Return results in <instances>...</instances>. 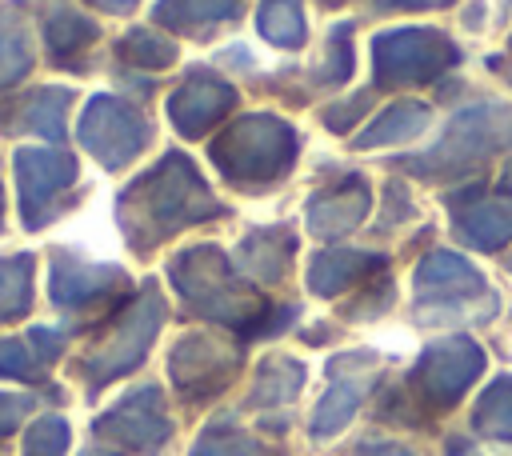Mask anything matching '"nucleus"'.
Listing matches in <instances>:
<instances>
[{"label": "nucleus", "instance_id": "obj_26", "mask_svg": "<svg viewBox=\"0 0 512 456\" xmlns=\"http://www.w3.org/2000/svg\"><path fill=\"white\" fill-rule=\"evenodd\" d=\"M120 280L116 268H72V272H60L56 276V300L60 304H80L104 288H112Z\"/></svg>", "mask_w": 512, "mask_h": 456}, {"label": "nucleus", "instance_id": "obj_38", "mask_svg": "<svg viewBox=\"0 0 512 456\" xmlns=\"http://www.w3.org/2000/svg\"><path fill=\"white\" fill-rule=\"evenodd\" d=\"M508 52H512V36H508Z\"/></svg>", "mask_w": 512, "mask_h": 456}, {"label": "nucleus", "instance_id": "obj_17", "mask_svg": "<svg viewBox=\"0 0 512 456\" xmlns=\"http://www.w3.org/2000/svg\"><path fill=\"white\" fill-rule=\"evenodd\" d=\"M384 268V256L380 252H364V248H328V252H316L308 260V288L324 300L340 296L344 288L368 280L372 272Z\"/></svg>", "mask_w": 512, "mask_h": 456}, {"label": "nucleus", "instance_id": "obj_36", "mask_svg": "<svg viewBox=\"0 0 512 456\" xmlns=\"http://www.w3.org/2000/svg\"><path fill=\"white\" fill-rule=\"evenodd\" d=\"M504 184H512V164H508V172H504Z\"/></svg>", "mask_w": 512, "mask_h": 456}, {"label": "nucleus", "instance_id": "obj_13", "mask_svg": "<svg viewBox=\"0 0 512 456\" xmlns=\"http://www.w3.org/2000/svg\"><path fill=\"white\" fill-rule=\"evenodd\" d=\"M96 432L136 448V452H156L172 436V420L164 416V396L156 384H144L128 392L108 416L96 420Z\"/></svg>", "mask_w": 512, "mask_h": 456}, {"label": "nucleus", "instance_id": "obj_1", "mask_svg": "<svg viewBox=\"0 0 512 456\" xmlns=\"http://www.w3.org/2000/svg\"><path fill=\"white\" fill-rule=\"evenodd\" d=\"M224 204L212 196L196 164L180 152H168L152 172H144L124 196H120V220L136 248H152L168 236H176L188 224H204L220 216Z\"/></svg>", "mask_w": 512, "mask_h": 456}, {"label": "nucleus", "instance_id": "obj_20", "mask_svg": "<svg viewBox=\"0 0 512 456\" xmlns=\"http://www.w3.org/2000/svg\"><path fill=\"white\" fill-rule=\"evenodd\" d=\"M304 388V364L292 356H268L256 368V384H252V404H288L296 400V392Z\"/></svg>", "mask_w": 512, "mask_h": 456}, {"label": "nucleus", "instance_id": "obj_7", "mask_svg": "<svg viewBox=\"0 0 512 456\" xmlns=\"http://www.w3.org/2000/svg\"><path fill=\"white\" fill-rule=\"evenodd\" d=\"M484 372V348L468 336H444L420 352L412 364V392L428 408H452Z\"/></svg>", "mask_w": 512, "mask_h": 456}, {"label": "nucleus", "instance_id": "obj_30", "mask_svg": "<svg viewBox=\"0 0 512 456\" xmlns=\"http://www.w3.org/2000/svg\"><path fill=\"white\" fill-rule=\"evenodd\" d=\"M372 104V92H360L356 100H340V104H332V108H324V124L332 128V132H344L348 124H356L360 116H364V108Z\"/></svg>", "mask_w": 512, "mask_h": 456}, {"label": "nucleus", "instance_id": "obj_4", "mask_svg": "<svg viewBox=\"0 0 512 456\" xmlns=\"http://www.w3.org/2000/svg\"><path fill=\"white\" fill-rule=\"evenodd\" d=\"M168 272H172L176 292L188 300V308H196L208 320H220V324H232L244 332L248 320L264 308L260 296L244 284V276H236L232 260L212 244L184 248Z\"/></svg>", "mask_w": 512, "mask_h": 456}, {"label": "nucleus", "instance_id": "obj_27", "mask_svg": "<svg viewBox=\"0 0 512 456\" xmlns=\"http://www.w3.org/2000/svg\"><path fill=\"white\" fill-rule=\"evenodd\" d=\"M92 36H96V24L80 12H72V8H56L52 20H48V40H52L56 52H72V48L88 44Z\"/></svg>", "mask_w": 512, "mask_h": 456}, {"label": "nucleus", "instance_id": "obj_19", "mask_svg": "<svg viewBox=\"0 0 512 456\" xmlns=\"http://www.w3.org/2000/svg\"><path fill=\"white\" fill-rule=\"evenodd\" d=\"M240 16V0H160L156 4V20L172 32H212L228 20Z\"/></svg>", "mask_w": 512, "mask_h": 456}, {"label": "nucleus", "instance_id": "obj_15", "mask_svg": "<svg viewBox=\"0 0 512 456\" xmlns=\"http://www.w3.org/2000/svg\"><path fill=\"white\" fill-rule=\"evenodd\" d=\"M368 204H372V192H368L364 176H348L336 188H324L308 200V208H304L308 232L320 236V240H336L368 216Z\"/></svg>", "mask_w": 512, "mask_h": 456}, {"label": "nucleus", "instance_id": "obj_10", "mask_svg": "<svg viewBox=\"0 0 512 456\" xmlns=\"http://www.w3.org/2000/svg\"><path fill=\"white\" fill-rule=\"evenodd\" d=\"M80 140L108 164V168H120L128 164L144 144H148V120L116 100V96H96L84 112V124H80Z\"/></svg>", "mask_w": 512, "mask_h": 456}, {"label": "nucleus", "instance_id": "obj_8", "mask_svg": "<svg viewBox=\"0 0 512 456\" xmlns=\"http://www.w3.org/2000/svg\"><path fill=\"white\" fill-rule=\"evenodd\" d=\"M236 368H240V348L236 344H224L220 336H208V332L184 336L172 348V356H168V372H172L176 388L188 400L216 396L220 388H228V380L236 376Z\"/></svg>", "mask_w": 512, "mask_h": 456}, {"label": "nucleus", "instance_id": "obj_24", "mask_svg": "<svg viewBox=\"0 0 512 456\" xmlns=\"http://www.w3.org/2000/svg\"><path fill=\"white\" fill-rule=\"evenodd\" d=\"M352 60H356V52H352V24H336L328 32V40H324V56L316 64V80L332 84V88L344 84L352 76Z\"/></svg>", "mask_w": 512, "mask_h": 456}, {"label": "nucleus", "instance_id": "obj_37", "mask_svg": "<svg viewBox=\"0 0 512 456\" xmlns=\"http://www.w3.org/2000/svg\"><path fill=\"white\" fill-rule=\"evenodd\" d=\"M88 456H116V452H88Z\"/></svg>", "mask_w": 512, "mask_h": 456}, {"label": "nucleus", "instance_id": "obj_11", "mask_svg": "<svg viewBox=\"0 0 512 456\" xmlns=\"http://www.w3.org/2000/svg\"><path fill=\"white\" fill-rule=\"evenodd\" d=\"M328 392L320 396V404L312 408V436L316 440H328V436H336L348 420H352V412L360 408V400L368 396V388H372V376H376V356L372 352H348V356H336L332 364H328Z\"/></svg>", "mask_w": 512, "mask_h": 456}, {"label": "nucleus", "instance_id": "obj_33", "mask_svg": "<svg viewBox=\"0 0 512 456\" xmlns=\"http://www.w3.org/2000/svg\"><path fill=\"white\" fill-rule=\"evenodd\" d=\"M356 456H412V452L400 448V444H380V440H372V444H364Z\"/></svg>", "mask_w": 512, "mask_h": 456}, {"label": "nucleus", "instance_id": "obj_3", "mask_svg": "<svg viewBox=\"0 0 512 456\" xmlns=\"http://www.w3.org/2000/svg\"><path fill=\"white\" fill-rule=\"evenodd\" d=\"M512 148V104L500 100H480L460 108L436 144H428L416 156H404L400 168L420 176V180H448L480 168L488 156Z\"/></svg>", "mask_w": 512, "mask_h": 456}, {"label": "nucleus", "instance_id": "obj_35", "mask_svg": "<svg viewBox=\"0 0 512 456\" xmlns=\"http://www.w3.org/2000/svg\"><path fill=\"white\" fill-rule=\"evenodd\" d=\"M320 4H324V8H336V4H344V0H320Z\"/></svg>", "mask_w": 512, "mask_h": 456}, {"label": "nucleus", "instance_id": "obj_29", "mask_svg": "<svg viewBox=\"0 0 512 456\" xmlns=\"http://www.w3.org/2000/svg\"><path fill=\"white\" fill-rule=\"evenodd\" d=\"M300 316V308L296 304H276V308H260L252 320H248V328L240 332V336H276V332H284L292 320Z\"/></svg>", "mask_w": 512, "mask_h": 456}, {"label": "nucleus", "instance_id": "obj_16", "mask_svg": "<svg viewBox=\"0 0 512 456\" xmlns=\"http://www.w3.org/2000/svg\"><path fill=\"white\" fill-rule=\"evenodd\" d=\"M292 252H296V232L288 224H264V228H252L240 240L236 268L252 284H276V280H284V272L292 264Z\"/></svg>", "mask_w": 512, "mask_h": 456}, {"label": "nucleus", "instance_id": "obj_14", "mask_svg": "<svg viewBox=\"0 0 512 456\" xmlns=\"http://www.w3.org/2000/svg\"><path fill=\"white\" fill-rule=\"evenodd\" d=\"M236 108V88L208 72V68H196L168 100V116L172 124L184 132V136H204L212 124H220L228 112Z\"/></svg>", "mask_w": 512, "mask_h": 456}, {"label": "nucleus", "instance_id": "obj_12", "mask_svg": "<svg viewBox=\"0 0 512 456\" xmlns=\"http://www.w3.org/2000/svg\"><path fill=\"white\" fill-rule=\"evenodd\" d=\"M452 212V228L456 236L476 248V252H496L512 240V192H480V188H464L452 192L448 200Z\"/></svg>", "mask_w": 512, "mask_h": 456}, {"label": "nucleus", "instance_id": "obj_32", "mask_svg": "<svg viewBox=\"0 0 512 456\" xmlns=\"http://www.w3.org/2000/svg\"><path fill=\"white\" fill-rule=\"evenodd\" d=\"M372 4L396 12V8H448L452 0H372Z\"/></svg>", "mask_w": 512, "mask_h": 456}, {"label": "nucleus", "instance_id": "obj_25", "mask_svg": "<svg viewBox=\"0 0 512 456\" xmlns=\"http://www.w3.org/2000/svg\"><path fill=\"white\" fill-rule=\"evenodd\" d=\"M120 56L132 60V64H148V68H168L176 60V44L152 28H132L124 40H120Z\"/></svg>", "mask_w": 512, "mask_h": 456}, {"label": "nucleus", "instance_id": "obj_22", "mask_svg": "<svg viewBox=\"0 0 512 456\" xmlns=\"http://www.w3.org/2000/svg\"><path fill=\"white\" fill-rule=\"evenodd\" d=\"M472 428L488 440H512V376H496L472 412Z\"/></svg>", "mask_w": 512, "mask_h": 456}, {"label": "nucleus", "instance_id": "obj_6", "mask_svg": "<svg viewBox=\"0 0 512 456\" xmlns=\"http://www.w3.org/2000/svg\"><path fill=\"white\" fill-rule=\"evenodd\" d=\"M460 64V48L448 32L440 28H388L372 40V68H376V84L384 88H412V84H428L440 72Z\"/></svg>", "mask_w": 512, "mask_h": 456}, {"label": "nucleus", "instance_id": "obj_23", "mask_svg": "<svg viewBox=\"0 0 512 456\" xmlns=\"http://www.w3.org/2000/svg\"><path fill=\"white\" fill-rule=\"evenodd\" d=\"M188 456H280L272 444L248 436L244 428H232V424H212L200 432V440L192 444Z\"/></svg>", "mask_w": 512, "mask_h": 456}, {"label": "nucleus", "instance_id": "obj_18", "mask_svg": "<svg viewBox=\"0 0 512 456\" xmlns=\"http://www.w3.org/2000/svg\"><path fill=\"white\" fill-rule=\"evenodd\" d=\"M432 124V108L428 104H416V100H400V104H388L360 136H356V148H384V144H404V140H416L424 128Z\"/></svg>", "mask_w": 512, "mask_h": 456}, {"label": "nucleus", "instance_id": "obj_2", "mask_svg": "<svg viewBox=\"0 0 512 456\" xmlns=\"http://www.w3.org/2000/svg\"><path fill=\"white\" fill-rule=\"evenodd\" d=\"M296 148H300V136L288 120L272 112H252L232 120L212 140V164L228 184L244 192H264L292 172Z\"/></svg>", "mask_w": 512, "mask_h": 456}, {"label": "nucleus", "instance_id": "obj_9", "mask_svg": "<svg viewBox=\"0 0 512 456\" xmlns=\"http://www.w3.org/2000/svg\"><path fill=\"white\" fill-rule=\"evenodd\" d=\"M160 324H164V300H160L156 284H148V288L140 292V300L128 308V316L120 320L116 336H112V340H108V344L88 360L92 384H104V380H112V376H120V372H128V368H136V364L144 360V352H148L152 336L160 332Z\"/></svg>", "mask_w": 512, "mask_h": 456}, {"label": "nucleus", "instance_id": "obj_31", "mask_svg": "<svg viewBox=\"0 0 512 456\" xmlns=\"http://www.w3.org/2000/svg\"><path fill=\"white\" fill-rule=\"evenodd\" d=\"M384 200H388V208H384V224H396V220H408V216H412V200L404 196L400 184H388V188H384Z\"/></svg>", "mask_w": 512, "mask_h": 456}, {"label": "nucleus", "instance_id": "obj_28", "mask_svg": "<svg viewBox=\"0 0 512 456\" xmlns=\"http://www.w3.org/2000/svg\"><path fill=\"white\" fill-rule=\"evenodd\" d=\"M64 444H68V424L52 416V420H40V424L32 428V436H28V452H24V456H60Z\"/></svg>", "mask_w": 512, "mask_h": 456}, {"label": "nucleus", "instance_id": "obj_5", "mask_svg": "<svg viewBox=\"0 0 512 456\" xmlns=\"http://www.w3.org/2000/svg\"><path fill=\"white\" fill-rule=\"evenodd\" d=\"M412 288H416V308L424 324H440V320H488L496 312V304L480 308V296H488L484 276L448 248L428 252L416 272H412Z\"/></svg>", "mask_w": 512, "mask_h": 456}, {"label": "nucleus", "instance_id": "obj_34", "mask_svg": "<svg viewBox=\"0 0 512 456\" xmlns=\"http://www.w3.org/2000/svg\"><path fill=\"white\" fill-rule=\"evenodd\" d=\"M96 4H100V8H108V12H128L136 0H96Z\"/></svg>", "mask_w": 512, "mask_h": 456}, {"label": "nucleus", "instance_id": "obj_21", "mask_svg": "<svg viewBox=\"0 0 512 456\" xmlns=\"http://www.w3.org/2000/svg\"><path fill=\"white\" fill-rule=\"evenodd\" d=\"M256 28L268 44L276 48H300L308 40V24H304V8L296 0H260L256 8Z\"/></svg>", "mask_w": 512, "mask_h": 456}]
</instances>
